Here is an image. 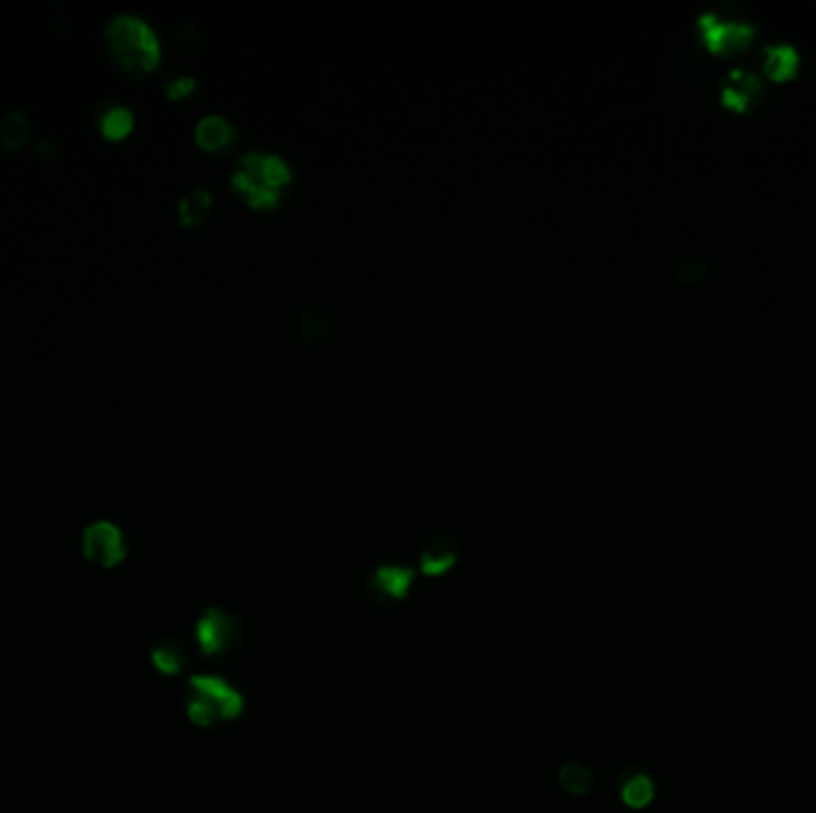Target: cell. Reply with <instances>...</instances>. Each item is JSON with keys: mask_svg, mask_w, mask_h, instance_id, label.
<instances>
[{"mask_svg": "<svg viewBox=\"0 0 816 813\" xmlns=\"http://www.w3.org/2000/svg\"><path fill=\"white\" fill-rule=\"evenodd\" d=\"M29 139V122L22 113H8L0 120V146L8 153L22 151Z\"/></svg>", "mask_w": 816, "mask_h": 813, "instance_id": "obj_14", "label": "cell"}, {"mask_svg": "<svg viewBox=\"0 0 816 813\" xmlns=\"http://www.w3.org/2000/svg\"><path fill=\"white\" fill-rule=\"evenodd\" d=\"M210 210H213V194H210L208 189H191L189 194L179 201L177 215L182 227L199 229L203 227V222L208 220Z\"/></svg>", "mask_w": 816, "mask_h": 813, "instance_id": "obj_11", "label": "cell"}, {"mask_svg": "<svg viewBox=\"0 0 816 813\" xmlns=\"http://www.w3.org/2000/svg\"><path fill=\"white\" fill-rule=\"evenodd\" d=\"M700 31L702 41L707 48L716 55H735L745 51L754 39V29L745 22L721 20L716 15H702L700 17Z\"/></svg>", "mask_w": 816, "mask_h": 813, "instance_id": "obj_3", "label": "cell"}, {"mask_svg": "<svg viewBox=\"0 0 816 813\" xmlns=\"http://www.w3.org/2000/svg\"><path fill=\"white\" fill-rule=\"evenodd\" d=\"M105 48L110 62L127 77L141 79L160 65V41L141 17L120 15L105 29Z\"/></svg>", "mask_w": 816, "mask_h": 813, "instance_id": "obj_2", "label": "cell"}, {"mask_svg": "<svg viewBox=\"0 0 816 813\" xmlns=\"http://www.w3.org/2000/svg\"><path fill=\"white\" fill-rule=\"evenodd\" d=\"M153 663L160 673L175 675L179 668H182V654H179V647L175 642H163L160 647L153 649Z\"/></svg>", "mask_w": 816, "mask_h": 813, "instance_id": "obj_17", "label": "cell"}, {"mask_svg": "<svg viewBox=\"0 0 816 813\" xmlns=\"http://www.w3.org/2000/svg\"><path fill=\"white\" fill-rule=\"evenodd\" d=\"M98 129L103 139L108 141H125L134 132V115L125 105H110L105 113L98 117Z\"/></svg>", "mask_w": 816, "mask_h": 813, "instance_id": "obj_13", "label": "cell"}, {"mask_svg": "<svg viewBox=\"0 0 816 813\" xmlns=\"http://www.w3.org/2000/svg\"><path fill=\"white\" fill-rule=\"evenodd\" d=\"M411 582H413L411 568L401 566H382L377 568L373 575V587L382 594V597L389 599H404Z\"/></svg>", "mask_w": 816, "mask_h": 813, "instance_id": "obj_12", "label": "cell"}, {"mask_svg": "<svg viewBox=\"0 0 816 813\" xmlns=\"http://www.w3.org/2000/svg\"><path fill=\"white\" fill-rule=\"evenodd\" d=\"M84 556L98 566H117L125 558V539L113 523H94L84 532Z\"/></svg>", "mask_w": 816, "mask_h": 813, "instance_id": "obj_4", "label": "cell"}, {"mask_svg": "<svg viewBox=\"0 0 816 813\" xmlns=\"http://www.w3.org/2000/svg\"><path fill=\"white\" fill-rule=\"evenodd\" d=\"M759 98H762V82L752 72L733 70L723 79L721 103L728 110H733V113L745 115L747 110H752L757 105Z\"/></svg>", "mask_w": 816, "mask_h": 813, "instance_id": "obj_6", "label": "cell"}, {"mask_svg": "<svg viewBox=\"0 0 816 813\" xmlns=\"http://www.w3.org/2000/svg\"><path fill=\"white\" fill-rule=\"evenodd\" d=\"M654 797V785L652 780L647 778V775H635V778H630L626 785H623V802L628 806H633V809H642V806H647L652 802Z\"/></svg>", "mask_w": 816, "mask_h": 813, "instance_id": "obj_16", "label": "cell"}, {"mask_svg": "<svg viewBox=\"0 0 816 813\" xmlns=\"http://www.w3.org/2000/svg\"><path fill=\"white\" fill-rule=\"evenodd\" d=\"M456 558H459V546H456L454 539L449 535H437L432 537L428 546L420 554V568H423L425 575L437 577L454 566Z\"/></svg>", "mask_w": 816, "mask_h": 813, "instance_id": "obj_9", "label": "cell"}, {"mask_svg": "<svg viewBox=\"0 0 816 813\" xmlns=\"http://www.w3.org/2000/svg\"><path fill=\"white\" fill-rule=\"evenodd\" d=\"M191 690H194L196 699H201L203 704L215 713V718L239 716L241 706H244L241 694L237 690H232V687L220 678L196 675V678H191Z\"/></svg>", "mask_w": 816, "mask_h": 813, "instance_id": "obj_5", "label": "cell"}, {"mask_svg": "<svg viewBox=\"0 0 816 813\" xmlns=\"http://www.w3.org/2000/svg\"><path fill=\"white\" fill-rule=\"evenodd\" d=\"M194 139L196 146H199L203 153L220 155L230 151L234 146V141H237V129H234L225 117L206 115L199 124H196Z\"/></svg>", "mask_w": 816, "mask_h": 813, "instance_id": "obj_8", "label": "cell"}, {"mask_svg": "<svg viewBox=\"0 0 816 813\" xmlns=\"http://www.w3.org/2000/svg\"><path fill=\"white\" fill-rule=\"evenodd\" d=\"M800 70V55L790 46H769L764 51V74L774 82H788Z\"/></svg>", "mask_w": 816, "mask_h": 813, "instance_id": "obj_10", "label": "cell"}, {"mask_svg": "<svg viewBox=\"0 0 816 813\" xmlns=\"http://www.w3.org/2000/svg\"><path fill=\"white\" fill-rule=\"evenodd\" d=\"M559 783L568 794H585L592 785V775L583 763H566L559 771Z\"/></svg>", "mask_w": 816, "mask_h": 813, "instance_id": "obj_15", "label": "cell"}, {"mask_svg": "<svg viewBox=\"0 0 816 813\" xmlns=\"http://www.w3.org/2000/svg\"><path fill=\"white\" fill-rule=\"evenodd\" d=\"M194 91H196V79L179 77L168 86V98H170V101H175V103L187 101V98L194 96Z\"/></svg>", "mask_w": 816, "mask_h": 813, "instance_id": "obj_18", "label": "cell"}, {"mask_svg": "<svg viewBox=\"0 0 816 813\" xmlns=\"http://www.w3.org/2000/svg\"><path fill=\"white\" fill-rule=\"evenodd\" d=\"M196 637L206 654H220L237 639V623L220 608H210L196 625Z\"/></svg>", "mask_w": 816, "mask_h": 813, "instance_id": "obj_7", "label": "cell"}, {"mask_svg": "<svg viewBox=\"0 0 816 813\" xmlns=\"http://www.w3.org/2000/svg\"><path fill=\"white\" fill-rule=\"evenodd\" d=\"M294 175L287 160L275 153L251 151L234 167L230 186L241 201L258 213L280 208L284 194L292 186Z\"/></svg>", "mask_w": 816, "mask_h": 813, "instance_id": "obj_1", "label": "cell"}]
</instances>
